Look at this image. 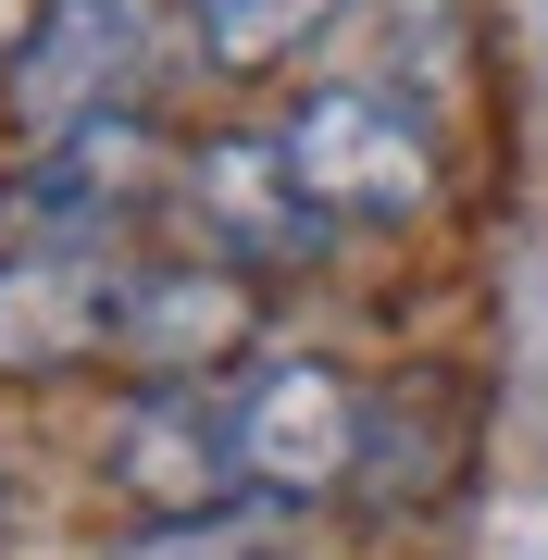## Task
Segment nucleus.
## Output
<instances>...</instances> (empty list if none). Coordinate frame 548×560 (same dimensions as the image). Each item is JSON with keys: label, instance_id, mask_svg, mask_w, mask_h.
Segmentation results:
<instances>
[{"label": "nucleus", "instance_id": "obj_1", "mask_svg": "<svg viewBox=\"0 0 548 560\" xmlns=\"http://www.w3.org/2000/svg\"><path fill=\"white\" fill-rule=\"evenodd\" d=\"M275 150H287V175H300V200L325 224H399L436 187L424 125L386 101V88H300L287 125H275Z\"/></svg>", "mask_w": 548, "mask_h": 560}, {"label": "nucleus", "instance_id": "obj_2", "mask_svg": "<svg viewBox=\"0 0 548 560\" xmlns=\"http://www.w3.org/2000/svg\"><path fill=\"white\" fill-rule=\"evenodd\" d=\"M224 436H237V486H263V499H337L349 460H362V399H349L337 361H263L224 399Z\"/></svg>", "mask_w": 548, "mask_h": 560}, {"label": "nucleus", "instance_id": "obj_3", "mask_svg": "<svg viewBox=\"0 0 548 560\" xmlns=\"http://www.w3.org/2000/svg\"><path fill=\"white\" fill-rule=\"evenodd\" d=\"M187 224H200V249L224 261V275H275V261H300L312 237H325V212L300 200V175H287L275 138H200L175 175Z\"/></svg>", "mask_w": 548, "mask_h": 560}, {"label": "nucleus", "instance_id": "obj_4", "mask_svg": "<svg viewBox=\"0 0 548 560\" xmlns=\"http://www.w3.org/2000/svg\"><path fill=\"white\" fill-rule=\"evenodd\" d=\"M237 337H249V275H224V261H125L113 349L138 361L150 386H200Z\"/></svg>", "mask_w": 548, "mask_h": 560}, {"label": "nucleus", "instance_id": "obj_5", "mask_svg": "<svg viewBox=\"0 0 548 560\" xmlns=\"http://www.w3.org/2000/svg\"><path fill=\"white\" fill-rule=\"evenodd\" d=\"M113 486H125L150 523H200V511H224V486H237L224 399H212V386H138V399H125V423H113Z\"/></svg>", "mask_w": 548, "mask_h": 560}, {"label": "nucleus", "instance_id": "obj_6", "mask_svg": "<svg viewBox=\"0 0 548 560\" xmlns=\"http://www.w3.org/2000/svg\"><path fill=\"white\" fill-rule=\"evenodd\" d=\"M138 38H150V13H138V0H62L38 38L13 50V75H0V88H13V113L38 125V138H75L88 113H125Z\"/></svg>", "mask_w": 548, "mask_h": 560}, {"label": "nucleus", "instance_id": "obj_7", "mask_svg": "<svg viewBox=\"0 0 548 560\" xmlns=\"http://www.w3.org/2000/svg\"><path fill=\"white\" fill-rule=\"evenodd\" d=\"M150 162H163V138H150L138 113H88L75 138H50V162L25 175V212L50 224V249H101L113 224L163 187Z\"/></svg>", "mask_w": 548, "mask_h": 560}, {"label": "nucleus", "instance_id": "obj_8", "mask_svg": "<svg viewBox=\"0 0 548 560\" xmlns=\"http://www.w3.org/2000/svg\"><path fill=\"white\" fill-rule=\"evenodd\" d=\"M113 261L101 249H25L0 261V374H62L113 337Z\"/></svg>", "mask_w": 548, "mask_h": 560}, {"label": "nucleus", "instance_id": "obj_9", "mask_svg": "<svg viewBox=\"0 0 548 560\" xmlns=\"http://www.w3.org/2000/svg\"><path fill=\"white\" fill-rule=\"evenodd\" d=\"M325 13H337V0H187V25H200V50L224 62V75H263V62H287Z\"/></svg>", "mask_w": 548, "mask_h": 560}, {"label": "nucleus", "instance_id": "obj_10", "mask_svg": "<svg viewBox=\"0 0 548 560\" xmlns=\"http://www.w3.org/2000/svg\"><path fill=\"white\" fill-rule=\"evenodd\" d=\"M125 560H263V536H249V523H224V511H200V523H150Z\"/></svg>", "mask_w": 548, "mask_h": 560}, {"label": "nucleus", "instance_id": "obj_11", "mask_svg": "<svg viewBox=\"0 0 548 560\" xmlns=\"http://www.w3.org/2000/svg\"><path fill=\"white\" fill-rule=\"evenodd\" d=\"M50 13H62V0H0V62H13L25 38H38V25H50Z\"/></svg>", "mask_w": 548, "mask_h": 560}]
</instances>
